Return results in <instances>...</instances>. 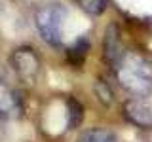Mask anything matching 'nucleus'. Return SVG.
Returning a JSON list of instances; mask_svg holds the SVG:
<instances>
[{"instance_id": "nucleus-1", "label": "nucleus", "mask_w": 152, "mask_h": 142, "mask_svg": "<svg viewBox=\"0 0 152 142\" xmlns=\"http://www.w3.org/2000/svg\"><path fill=\"white\" fill-rule=\"evenodd\" d=\"M118 83L127 93L146 97L152 93V63L137 53H124L114 66Z\"/></svg>"}, {"instance_id": "nucleus-2", "label": "nucleus", "mask_w": 152, "mask_h": 142, "mask_svg": "<svg viewBox=\"0 0 152 142\" xmlns=\"http://www.w3.org/2000/svg\"><path fill=\"white\" fill-rule=\"evenodd\" d=\"M65 19H66V8L59 2H50L38 8L34 23L40 32L42 40L50 46H61L63 42V28H65Z\"/></svg>"}, {"instance_id": "nucleus-3", "label": "nucleus", "mask_w": 152, "mask_h": 142, "mask_svg": "<svg viewBox=\"0 0 152 142\" xmlns=\"http://www.w3.org/2000/svg\"><path fill=\"white\" fill-rule=\"evenodd\" d=\"M12 66L15 74L25 82H32L40 72V59L31 47H19L12 53Z\"/></svg>"}, {"instance_id": "nucleus-4", "label": "nucleus", "mask_w": 152, "mask_h": 142, "mask_svg": "<svg viewBox=\"0 0 152 142\" xmlns=\"http://www.w3.org/2000/svg\"><path fill=\"white\" fill-rule=\"evenodd\" d=\"M122 114L131 125L139 127V129H152V108L146 106L145 102L129 99L124 102Z\"/></svg>"}, {"instance_id": "nucleus-5", "label": "nucleus", "mask_w": 152, "mask_h": 142, "mask_svg": "<svg viewBox=\"0 0 152 142\" xmlns=\"http://www.w3.org/2000/svg\"><path fill=\"white\" fill-rule=\"evenodd\" d=\"M104 59H107V63L112 66H116V63L124 57V53H126V49H124L122 46V40H120V34H118V28L110 25L107 28V32H104Z\"/></svg>"}, {"instance_id": "nucleus-6", "label": "nucleus", "mask_w": 152, "mask_h": 142, "mask_svg": "<svg viewBox=\"0 0 152 142\" xmlns=\"http://www.w3.org/2000/svg\"><path fill=\"white\" fill-rule=\"evenodd\" d=\"M78 142H118L116 140V135L108 129H88L84 131L82 135L78 136Z\"/></svg>"}, {"instance_id": "nucleus-7", "label": "nucleus", "mask_w": 152, "mask_h": 142, "mask_svg": "<svg viewBox=\"0 0 152 142\" xmlns=\"http://www.w3.org/2000/svg\"><path fill=\"white\" fill-rule=\"evenodd\" d=\"M88 47H89V40H88V38H86V36L78 38V40H76L74 44L69 47V51H66L69 61L72 64H76V66H80V64L84 63L86 55H88Z\"/></svg>"}, {"instance_id": "nucleus-8", "label": "nucleus", "mask_w": 152, "mask_h": 142, "mask_svg": "<svg viewBox=\"0 0 152 142\" xmlns=\"http://www.w3.org/2000/svg\"><path fill=\"white\" fill-rule=\"evenodd\" d=\"M76 4L89 15H101L107 9L108 0H76Z\"/></svg>"}, {"instance_id": "nucleus-9", "label": "nucleus", "mask_w": 152, "mask_h": 142, "mask_svg": "<svg viewBox=\"0 0 152 142\" xmlns=\"http://www.w3.org/2000/svg\"><path fill=\"white\" fill-rule=\"evenodd\" d=\"M66 106H69V129H74V127L80 125V121H82V106H80L78 101H74V99H69L66 101Z\"/></svg>"}, {"instance_id": "nucleus-10", "label": "nucleus", "mask_w": 152, "mask_h": 142, "mask_svg": "<svg viewBox=\"0 0 152 142\" xmlns=\"http://www.w3.org/2000/svg\"><path fill=\"white\" fill-rule=\"evenodd\" d=\"M95 91H97L99 99H103L104 102H110V91L107 89V85H104L103 82H97V85H95Z\"/></svg>"}]
</instances>
